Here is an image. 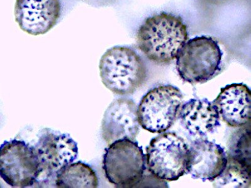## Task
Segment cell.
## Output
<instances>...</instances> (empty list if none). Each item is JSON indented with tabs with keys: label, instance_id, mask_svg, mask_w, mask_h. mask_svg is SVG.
I'll return each mask as SVG.
<instances>
[{
	"label": "cell",
	"instance_id": "6",
	"mask_svg": "<svg viewBox=\"0 0 251 188\" xmlns=\"http://www.w3.org/2000/svg\"><path fill=\"white\" fill-rule=\"evenodd\" d=\"M182 100V94L176 87H154L142 98L138 107L140 125L150 133H165L176 122Z\"/></svg>",
	"mask_w": 251,
	"mask_h": 188
},
{
	"label": "cell",
	"instance_id": "13",
	"mask_svg": "<svg viewBox=\"0 0 251 188\" xmlns=\"http://www.w3.org/2000/svg\"><path fill=\"white\" fill-rule=\"evenodd\" d=\"M179 119L188 133L199 139L214 133L221 125L218 110L206 98H193L181 105Z\"/></svg>",
	"mask_w": 251,
	"mask_h": 188
},
{
	"label": "cell",
	"instance_id": "16",
	"mask_svg": "<svg viewBox=\"0 0 251 188\" xmlns=\"http://www.w3.org/2000/svg\"><path fill=\"white\" fill-rule=\"evenodd\" d=\"M244 127V126H243ZM227 156L251 170V129L244 127L233 134Z\"/></svg>",
	"mask_w": 251,
	"mask_h": 188
},
{
	"label": "cell",
	"instance_id": "3",
	"mask_svg": "<svg viewBox=\"0 0 251 188\" xmlns=\"http://www.w3.org/2000/svg\"><path fill=\"white\" fill-rule=\"evenodd\" d=\"M176 59L177 71L184 81L203 84L221 72L223 51L217 40L201 36L187 40Z\"/></svg>",
	"mask_w": 251,
	"mask_h": 188
},
{
	"label": "cell",
	"instance_id": "14",
	"mask_svg": "<svg viewBox=\"0 0 251 188\" xmlns=\"http://www.w3.org/2000/svg\"><path fill=\"white\" fill-rule=\"evenodd\" d=\"M55 183L59 188H96L98 187V178L89 165L73 163L57 172Z\"/></svg>",
	"mask_w": 251,
	"mask_h": 188
},
{
	"label": "cell",
	"instance_id": "5",
	"mask_svg": "<svg viewBox=\"0 0 251 188\" xmlns=\"http://www.w3.org/2000/svg\"><path fill=\"white\" fill-rule=\"evenodd\" d=\"M188 149L185 140L172 132L152 139L146 156L149 172L163 181L178 180L187 172Z\"/></svg>",
	"mask_w": 251,
	"mask_h": 188
},
{
	"label": "cell",
	"instance_id": "1",
	"mask_svg": "<svg viewBox=\"0 0 251 188\" xmlns=\"http://www.w3.org/2000/svg\"><path fill=\"white\" fill-rule=\"evenodd\" d=\"M187 25L180 17L161 13L148 18L137 33L138 48L151 61L167 64L187 42Z\"/></svg>",
	"mask_w": 251,
	"mask_h": 188
},
{
	"label": "cell",
	"instance_id": "12",
	"mask_svg": "<svg viewBox=\"0 0 251 188\" xmlns=\"http://www.w3.org/2000/svg\"><path fill=\"white\" fill-rule=\"evenodd\" d=\"M212 102L218 110L220 117L230 127H243L250 122L251 95L246 85H228L221 89Z\"/></svg>",
	"mask_w": 251,
	"mask_h": 188
},
{
	"label": "cell",
	"instance_id": "9",
	"mask_svg": "<svg viewBox=\"0 0 251 188\" xmlns=\"http://www.w3.org/2000/svg\"><path fill=\"white\" fill-rule=\"evenodd\" d=\"M138 107L133 100L120 98L107 107L102 122V138L107 144L122 140L134 141L140 132Z\"/></svg>",
	"mask_w": 251,
	"mask_h": 188
},
{
	"label": "cell",
	"instance_id": "4",
	"mask_svg": "<svg viewBox=\"0 0 251 188\" xmlns=\"http://www.w3.org/2000/svg\"><path fill=\"white\" fill-rule=\"evenodd\" d=\"M102 168L107 180L116 188L137 187L147 170V160L137 142L114 141L105 150Z\"/></svg>",
	"mask_w": 251,
	"mask_h": 188
},
{
	"label": "cell",
	"instance_id": "7",
	"mask_svg": "<svg viewBox=\"0 0 251 188\" xmlns=\"http://www.w3.org/2000/svg\"><path fill=\"white\" fill-rule=\"evenodd\" d=\"M41 174L33 150L24 141H5L0 146V177L13 188L34 185Z\"/></svg>",
	"mask_w": 251,
	"mask_h": 188
},
{
	"label": "cell",
	"instance_id": "8",
	"mask_svg": "<svg viewBox=\"0 0 251 188\" xmlns=\"http://www.w3.org/2000/svg\"><path fill=\"white\" fill-rule=\"evenodd\" d=\"M33 148L39 161L41 174H44L48 178H55L60 169L74 163L78 156L77 144L69 134L50 129L42 130Z\"/></svg>",
	"mask_w": 251,
	"mask_h": 188
},
{
	"label": "cell",
	"instance_id": "2",
	"mask_svg": "<svg viewBox=\"0 0 251 188\" xmlns=\"http://www.w3.org/2000/svg\"><path fill=\"white\" fill-rule=\"evenodd\" d=\"M102 82L112 93L128 95L144 84L147 69L144 61L129 47L116 46L102 55L100 64Z\"/></svg>",
	"mask_w": 251,
	"mask_h": 188
},
{
	"label": "cell",
	"instance_id": "15",
	"mask_svg": "<svg viewBox=\"0 0 251 188\" xmlns=\"http://www.w3.org/2000/svg\"><path fill=\"white\" fill-rule=\"evenodd\" d=\"M251 181V170L227 156V164L213 181V186L214 188H250Z\"/></svg>",
	"mask_w": 251,
	"mask_h": 188
},
{
	"label": "cell",
	"instance_id": "10",
	"mask_svg": "<svg viewBox=\"0 0 251 188\" xmlns=\"http://www.w3.org/2000/svg\"><path fill=\"white\" fill-rule=\"evenodd\" d=\"M60 11L59 0H17L15 20L28 34L44 35L57 23Z\"/></svg>",
	"mask_w": 251,
	"mask_h": 188
},
{
	"label": "cell",
	"instance_id": "11",
	"mask_svg": "<svg viewBox=\"0 0 251 188\" xmlns=\"http://www.w3.org/2000/svg\"><path fill=\"white\" fill-rule=\"evenodd\" d=\"M227 164V154L221 145L198 139L188 149L187 172L194 179L214 181Z\"/></svg>",
	"mask_w": 251,
	"mask_h": 188
}]
</instances>
